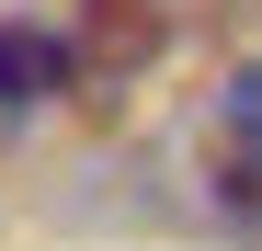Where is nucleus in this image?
Returning <instances> with one entry per match:
<instances>
[{"label": "nucleus", "instance_id": "nucleus-1", "mask_svg": "<svg viewBox=\"0 0 262 251\" xmlns=\"http://www.w3.org/2000/svg\"><path fill=\"white\" fill-rule=\"evenodd\" d=\"M57 92H69V34H46V23H0V114L57 103Z\"/></svg>", "mask_w": 262, "mask_h": 251}, {"label": "nucleus", "instance_id": "nucleus-2", "mask_svg": "<svg viewBox=\"0 0 262 251\" xmlns=\"http://www.w3.org/2000/svg\"><path fill=\"white\" fill-rule=\"evenodd\" d=\"M216 114H228V137H239V149H262V57L228 80V103H216Z\"/></svg>", "mask_w": 262, "mask_h": 251}]
</instances>
